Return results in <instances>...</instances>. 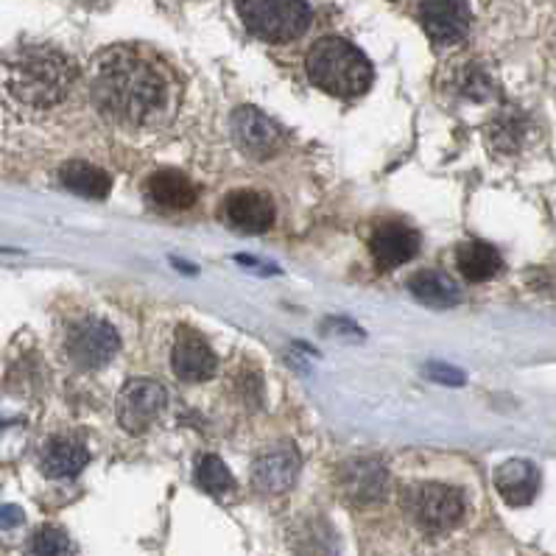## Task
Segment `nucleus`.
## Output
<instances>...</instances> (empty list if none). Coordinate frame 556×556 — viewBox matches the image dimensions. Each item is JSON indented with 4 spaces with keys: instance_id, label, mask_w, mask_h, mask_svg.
Returning <instances> with one entry per match:
<instances>
[{
    "instance_id": "obj_1",
    "label": "nucleus",
    "mask_w": 556,
    "mask_h": 556,
    "mask_svg": "<svg viewBox=\"0 0 556 556\" xmlns=\"http://www.w3.org/2000/svg\"><path fill=\"white\" fill-rule=\"evenodd\" d=\"M90 96L112 124L154 129L168 124L177 110L179 81L154 53L135 46H115L92 62Z\"/></svg>"
},
{
    "instance_id": "obj_2",
    "label": "nucleus",
    "mask_w": 556,
    "mask_h": 556,
    "mask_svg": "<svg viewBox=\"0 0 556 556\" xmlns=\"http://www.w3.org/2000/svg\"><path fill=\"white\" fill-rule=\"evenodd\" d=\"M76 81L71 56L51 46H17L0 60V85L26 106L60 104Z\"/></svg>"
},
{
    "instance_id": "obj_3",
    "label": "nucleus",
    "mask_w": 556,
    "mask_h": 556,
    "mask_svg": "<svg viewBox=\"0 0 556 556\" xmlns=\"http://www.w3.org/2000/svg\"><path fill=\"white\" fill-rule=\"evenodd\" d=\"M308 79L336 99H355L372 85V65L344 37H325L308 53Z\"/></svg>"
},
{
    "instance_id": "obj_4",
    "label": "nucleus",
    "mask_w": 556,
    "mask_h": 556,
    "mask_svg": "<svg viewBox=\"0 0 556 556\" xmlns=\"http://www.w3.org/2000/svg\"><path fill=\"white\" fill-rule=\"evenodd\" d=\"M243 26L266 42H289L311 23L308 0H236Z\"/></svg>"
},
{
    "instance_id": "obj_5",
    "label": "nucleus",
    "mask_w": 556,
    "mask_h": 556,
    "mask_svg": "<svg viewBox=\"0 0 556 556\" xmlns=\"http://www.w3.org/2000/svg\"><path fill=\"white\" fill-rule=\"evenodd\" d=\"M403 506H406L419 529L433 531V534L453 529L465 517V495L456 486L447 484L414 486L403 497Z\"/></svg>"
},
{
    "instance_id": "obj_6",
    "label": "nucleus",
    "mask_w": 556,
    "mask_h": 556,
    "mask_svg": "<svg viewBox=\"0 0 556 556\" xmlns=\"http://www.w3.org/2000/svg\"><path fill=\"white\" fill-rule=\"evenodd\" d=\"M121 350V339L110 321L85 319L67 333V355L76 367L99 369L110 364Z\"/></svg>"
},
{
    "instance_id": "obj_7",
    "label": "nucleus",
    "mask_w": 556,
    "mask_h": 556,
    "mask_svg": "<svg viewBox=\"0 0 556 556\" xmlns=\"http://www.w3.org/2000/svg\"><path fill=\"white\" fill-rule=\"evenodd\" d=\"M419 23L437 46L462 42L470 31V3L467 0H417Z\"/></svg>"
},
{
    "instance_id": "obj_8",
    "label": "nucleus",
    "mask_w": 556,
    "mask_h": 556,
    "mask_svg": "<svg viewBox=\"0 0 556 556\" xmlns=\"http://www.w3.org/2000/svg\"><path fill=\"white\" fill-rule=\"evenodd\" d=\"M165 403H168V394L157 380H129L118 403L121 426L131 433L143 431L163 414Z\"/></svg>"
},
{
    "instance_id": "obj_9",
    "label": "nucleus",
    "mask_w": 556,
    "mask_h": 556,
    "mask_svg": "<svg viewBox=\"0 0 556 556\" xmlns=\"http://www.w3.org/2000/svg\"><path fill=\"white\" fill-rule=\"evenodd\" d=\"M232 140L247 157L266 160L280 149V129L255 106H241L232 115Z\"/></svg>"
},
{
    "instance_id": "obj_10",
    "label": "nucleus",
    "mask_w": 556,
    "mask_h": 556,
    "mask_svg": "<svg viewBox=\"0 0 556 556\" xmlns=\"http://www.w3.org/2000/svg\"><path fill=\"white\" fill-rule=\"evenodd\" d=\"M174 372L185 383H199L216 372V353L210 350L202 333L193 328H179L174 339V355H170Z\"/></svg>"
},
{
    "instance_id": "obj_11",
    "label": "nucleus",
    "mask_w": 556,
    "mask_h": 556,
    "mask_svg": "<svg viewBox=\"0 0 556 556\" xmlns=\"http://www.w3.org/2000/svg\"><path fill=\"white\" fill-rule=\"evenodd\" d=\"M339 484L353 504L369 506L378 504L380 497L387 495L389 472L375 458H353V462L341 467Z\"/></svg>"
},
{
    "instance_id": "obj_12",
    "label": "nucleus",
    "mask_w": 556,
    "mask_h": 556,
    "mask_svg": "<svg viewBox=\"0 0 556 556\" xmlns=\"http://www.w3.org/2000/svg\"><path fill=\"white\" fill-rule=\"evenodd\" d=\"M300 476V453L291 445H280L275 451L263 453L252 467V481L266 495H280L291 490Z\"/></svg>"
},
{
    "instance_id": "obj_13",
    "label": "nucleus",
    "mask_w": 556,
    "mask_h": 556,
    "mask_svg": "<svg viewBox=\"0 0 556 556\" xmlns=\"http://www.w3.org/2000/svg\"><path fill=\"white\" fill-rule=\"evenodd\" d=\"M222 216L241 232H266L275 224V204L257 190H236L224 202Z\"/></svg>"
},
{
    "instance_id": "obj_14",
    "label": "nucleus",
    "mask_w": 556,
    "mask_h": 556,
    "mask_svg": "<svg viewBox=\"0 0 556 556\" xmlns=\"http://www.w3.org/2000/svg\"><path fill=\"white\" fill-rule=\"evenodd\" d=\"M369 249H372V257L378 261L380 268H397L417 255L419 236L406 224L389 222L375 229Z\"/></svg>"
},
{
    "instance_id": "obj_15",
    "label": "nucleus",
    "mask_w": 556,
    "mask_h": 556,
    "mask_svg": "<svg viewBox=\"0 0 556 556\" xmlns=\"http://www.w3.org/2000/svg\"><path fill=\"white\" fill-rule=\"evenodd\" d=\"M497 495L504 497L509 506H529L540 492V470L526 458H509L497 467L495 476Z\"/></svg>"
},
{
    "instance_id": "obj_16",
    "label": "nucleus",
    "mask_w": 556,
    "mask_h": 556,
    "mask_svg": "<svg viewBox=\"0 0 556 556\" xmlns=\"http://www.w3.org/2000/svg\"><path fill=\"white\" fill-rule=\"evenodd\" d=\"M87 447L76 439H51L42 451V472L48 478H73L87 467Z\"/></svg>"
},
{
    "instance_id": "obj_17",
    "label": "nucleus",
    "mask_w": 556,
    "mask_h": 556,
    "mask_svg": "<svg viewBox=\"0 0 556 556\" xmlns=\"http://www.w3.org/2000/svg\"><path fill=\"white\" fill-rule=\"evenodd\" d=\"M149 197L165 210H188L197 202V185L179 170H157L149 179Z\"/></svg>"
},
{
    "instance_id": "obj_18",
    "label": "nucleus",
    "mask_w": 556,
    "mask_h": 556,
    "mask_svg": "<svg viewBox=\"0 0 556 556\" xmlns=\"http://www.w3.org/2000/svg\"><path fill=\"white\" fill-rule=\"evenodd\" d=\"M456 263L458 271H462L465 280L470 282H484L501 271V255H497V249L484 241L462 243L456 252Z\"/></svg>"
},
{
    "instance_id": "obj_19",
    "label": "nucleus",
    "mask_w": 556,
    "mask_h": 556,
    "mask_svg": "<svg viewBox=\"0 0 556 556\" xmlns=\"http://www.w3.org/2000/svg\"><path fill=\"white\" fill-rule=\"evenodd\" d=\"M60 179L65 188H71L73 193H79L85 199H104L112 188V179L106 170H101L99 165L81 163V160L62 165Z\"/></svg>"
},
{
    "instance_id": "obj_20",
    "label": "nucleus",
    "mask_w": 556,
    "mask_h": 556,
    "mask_svg": "<svg viewBox=\"0 0 556 556\" xmlns=\"http://www.w3.org/2000/svg\"><path fill=\"white\" fill-rule=\"evenodd\" d=\"M408 291L417 296L419 302H426L431 308H451L453 302L458 300L456 282L442 271H419L408 282Z\"/></svg>"
},
{
    "instance_id": "obj_21",
    "label": "nucleus",
    "mask_w": 556,
    "mask_h": 556,
    "mask_svg": "<svg viewBox=\"0 0 556 556\" xmlns=\"http://www.w3.org/2000/svg\"><path fill=\"white\" fill-rule=\"evenodd\" d=\"M526 129H529V126H526V118L520 115V112L504 110L501 115H495V118H492L486 135H490V143L495 146L497 151L511 154V151H517L520 146H523Z\"/></svg>"
},
{
    "instance_id": "obj_22",
    "label": "nucleus",
    "mask_w": 556,
    "mask_h": 556,
    "mask_svg": "<svg viewBox=\"0 0 556 556\" xmlns=\"http://www.w3.org/2000/svg\"><path fill=\"white\" fill-rule=\"evenodd\" d=\"M197 484L210 495H224L236 486V478L218 456H202L197 465Z\"/></svg>"
},
{
    "instance_id": "obj_23",
    "label": "nucleus",
    "mask_w": 556,
    "mask_h": 556,
    "mask_svg": "<svg viewBox=\"0 0 556 556\" xmlns=\"http://www.w3.org/2000/svg\"><path fill=\"white\" fill-rule=\"evenodd\" d=\"M26 556H73V545L65 531L46 526V529H40L31 536Z\"/></svg>"
},
{
    "instance_id": "obj_24",
    "label": "nucleus",
    "mask_w": 556,
    "mask_h": 556,
    "mask_svg": "<svg viewBox=\"0 0 556 556\" xmlns=\"http://www.w3.org/2000/svg\"><path fill=\"white\" fill-rule=\"evenodd\" d=\"M453 87H456V90L462 92L465 99H472V101H484L492 96L490 76H486V73L476 65L462 67V71L453 76Z\"/></svg>"
},
{
    "instance_id": "obj_25",
    "label": "nucleus",
    "mask_w": 556,
    "mask_h": 556,
    "mask_svg": "<svg viewBox=\"0 0 556 556\" xmlns=\"http://www.w3.org/2000/svg\"><path fill=\"white\" fill-rule=\"evenodd\" d=\"M21 523H23L21 506H3V509H0V526H3V529H14V526H21Z\"/></svg>"
},
{
    "instance_id": "obj_26",
    "label": "nucleus",
    "mask_w": 556,
    "mask_h": 556,
    "mask_svg": "<svg viewBox=\"0 0 556 556\" xmlns=\"http://www.w3.org/2000/svg\"><path fill=\"white\" fill-rule=\"evenodd\" d=\"M431 378L442 380V383H462V375H458V369H447V367H431Z\"/></svg>"
}]
</instances>
